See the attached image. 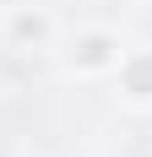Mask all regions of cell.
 <instances>
[{"label":"cell","instance_id":"1","mask_svg":"<svg viewBox=\"0 0 152 157\" xmlns=\"http://www.w3.org/2000/svg\"><path fill=\"white\" fill-rule=\"evenodd\" d=\"M130 92H141V98L152 92V60H136V65H130Z\"/></svg>","mask_w":152,"mask_h":157}]
</instances>
